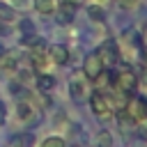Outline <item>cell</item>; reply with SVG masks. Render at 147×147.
Segmentation results:
<instances>
[{
    "mask_svg": "<svg viewBox=\"0 0 147 147\" xmlns=\"http://www.w3.org/2000/svg\"><path fill=\"white\" fill-rule=\"evenodd\" d=\"M69 94H71V99L74 101H85L87 96H90V78L85 76V74H78V76H74L71 78V83H69Z\"/></svg>",
    "mask_w": 147,
    "mask_h": 147,
    "instance_id": "cell-1",
    "label": "cell"
},
{
    "mask_svg": "<svg viewBox=\"0 0 147 147\" xmlns=\"http://www.w3.org/2000/svg\"><path fill=\"white\" fill-rule=\"evenodd\" d=\"M87 99H90V108H92V113H94L96 117L103 119V117H108V115L113 113V106H110L106 92H92Z\"/></svg>",
    "mask_w": 147,
    "mask_h": 147,
    "instance_id": "cell-2",
    "label": "cell"
},
{
    "mask_svg": "<svg viewBox=\"0 0 147 147\" xmlns=\"http://www.w3.org/2000/svg\"><path fill=\"white\" fill-rule=\"evenodd\" d=\"M113 87H117V90H122V92H126V94H131L136 87H138V76L131 71V69H124V71H117L115 76H113Z\"/></svg>",
    "mask_w": 147,
    "mask_h": 147,
    "instance_id": "cell-3",
    "label": "cell"
},
{
    "mask_svg": "<svg viewBox=\"0 0 147 147\" xmlns=\"http://www.w3.org/2000/svg\"><path fill=\"white\" fill-rule=\"evenodd\" d=\"M136 122H142V119H147V99L145 96H133V99H129L126 101V108H124Z\"/></svg>",
    "mask_w": 147,
    "mask_h": 147,
    "instance_id": "cell-4",
    "label": "cell"
},
{
    "mask_svg": "<svg viewBox=\"0 0 147 147\" xmlns=\"http://www.w3.org/2000/svg\"><path fill=\"white\" fill-rule=\"evenodd\" d=\"M106 69V64L101 62V57H99V53H90L85 60H83V74L92 80V78H96L101 71Z\"/></svg>",
    "mask_w": 147,
    "mask_h": 147,
    "instance_id": "cell-5",
    "label": "cell"
},
{
    "mask_svg": "<svg viewBox=\"0 0 147 147\" xmlns=\"http://www.w3.org/2000/svg\"><path fill=\"white\" fill-rule=\"evenodd\" d=\"M96 53H99V57H101V62H103V64H113V62L119 57L117 41H110V39H108V41H103V44L99 46V51H96Z\"/></svg>",
    "mask_w": 147,
    "mask_h": 147,
    "instance_id": "cell-6",
    "label": "cell"
},
{
    "mask_svg": "<svg viewBox=\"0 0 147 147\" xmlns=\"http://www.w3.org/2000/svg\"><path fill=\"white\" fill-rule=\"evenodd\" d=\"M53 14H55V21H57V23L67 25V23H71L74 16H76V5H71V2H62V5L55 7Z\"/></svg>",
    "mask_w": 147,
    "mask_h": 147,
    "instance_id": "cell-7",
    "label": "cell"
},
{
    "mask_svg": "<svg viewBox=\"0 0 147 147\" xmlns=\"http://www.w3.org/2000/svg\"><path fill=\"white\" fill-rule=\"evenodd\" d=\"M48 57H51L53 64H67L69 62V48L62 46V44H55V46L48 48Z\"/></svg>",
    "mask_w": 147,
    "mask_h": 147,
    "instance_id": "cell-8",
    "label": "cell"
},
{
    "mask_svg": "<svg viewBox=\"0 0 147 147\" xmlns=\"http://www.w3.org/2000/svg\"><path fill=\"white\" fill-rule=\"evenodd\" d=\"M117 124H119L122 133H133V131H136V119H133L126 110H119V115H117Z\"/></svg>",
    "mask_w": 147,
    "mask_h": 147,
    "instance_id": "cell-9",
    "label": "cell"
},
{
    "mask_svg": "<svg viewBox=\"0 0 147 147\" xmlns=\"http://www.w3.org/2000/svg\"><path fill=\"white\" fill-rule=\"evenodd\" d=\"M16 67H18V53H16V51H9V53L0 55V69H5V71H14Z\"/></svg>",
    "mask_w": 147,
    "mask_h": 147,
    "instance_id": "cell-10",
    "label": "cell"
},
{
    "mask_svg": "<svg viewBox=\"0 0 147 147\" xmlns=\"http://www.w3.org/2000/svg\"><path fill=\"white\" fill-rule=\"evenodd\" d=\"M34 85H37V90L39 92H51L53 87H55V78L51 76V74H39L37 78H34Z\"/></svg>",
    "mask_w": 147,
    "mask_h": 147,
    "instance_id": "cell-11",
    "label": "cell"
},
{
    "mask_svg": "<svg viewBox=\"0 0 147 147\" xmlns=\"http://www.w3.org/2000/svg\"><path fill=\"white\" fill-rule=\"evenodd\" d=\"M16 115H18V119H30V117L34 115V106H32L30 101H18Z\"/></svg>",
    "mask_w": 147,
    "mask_h": 147,
    "instance_id": "cell-12",
    "label": "cell"
},
{
    "mask_svg": "<svg viewBox=\"0 0 147 147\" xmlns=\"http://www.w3.org/2000/svg\"><path fill=\"white\" fill-rule=\"evenodd\" d=\"M0 21H5V23L16 21V9H14V7H9L7 2H0Z\"/></svg>",
    "mask_w": 147,
    "mask_h": 147,
    "instance_id": "cell-13",
    "label": "cell"
},
{
    "mask_svg": "<svg viewBox=\"0 0 147 147\" xmlns=\"http://www.w3.org/2000/svg\"><path fill=\"white\" fill-rule=\"evenodd\" d=\"M34 7H37L39 14H53L55 7H57V0H37Z\"/></svg>",
    "mask_w": 147,
    "mask_h": 147,
    "instance_id": "cell-14",
    "label": "cell"
},
{
    "mask_svg": "<svg viewBox=\"0 0 147 147\" xmlns=\"http://www.w3.org/2000/svg\"><path fill=\"white\" fill-rule=\"evenodd\" d=\"M87 16H90L92 21L101 23V21L106 18V9H103L101 5H90V7H87Z\"/></svg>",
    "mask_w": 147,
    "mask_h": 147,
    "instance_id": "cell-15",
    "label": "cell"
},
{
    "mask_svg": "<svg viewBox=\"0 0 147 147\" xmlns=\"http://www.w3.org/2000/svg\"><path fill=\"white\" fill-rule=\"evenodd\" d=\"M96 147H113V136H110V131H99V136H96Z\"/></svg>",
    "mask_w": 147,
    "mask_h": 147,
    "instance_id": "cell-16",
    "label": "cell"
},
{
    "mask_svg": "<svg viewBox=\"0 0 147 147\" xmlns=\"http://www.w3.org/2000/svg\"><path fill=\"white\" fill-rule=\"evenodd\" d=\"M41 147H67V145H64V140H62L60 136H48V138L41 142Z\"/></svg>",
    "mask_w": 147,
    "mask_h": 147,
    "instance_id": "cell-17",
    "label": "cell"
},
{
    "mask_svg": "<svg viewBox=\"0 0 147 147\" xmlns=\"http://www.w3.org/2000/svg\"><path fill=\"white\" fill-rule=\"evenodd\" d=\"M18 30H21L23 34H32V32H34V23H32L30 18H21V21H18Z\"/></svg>",
    "mask_w": 147,
    "mask_h": 147,
    "instance_id": "cell-18",
    "label": "cell"
},
{
    "mask_svg": "<svg viewBox=\"0 0 147 147\" xmlns=\"http://www.w3.org/2000/svg\"><path fill=\"white\" fill-rule=\"evenodd\" d=\"M18 142H21L23 147H34V136H32V133H23V136L18 138Z\"/></svg>",
    "mask_w": 147,
    "mask_h": 147,
    "instance_id": "cell-19",
    "label": "cell"
},
{
    "mask_svg": "<svg viewBox=\"0 0 147 147\" xmlns=\"http://www.w3.org/2000/svg\"><path fill=\"white\" fill-rule=\"evenodd\" d=\"M115 2H117L122 9H133V7L138 5V0H115Z\"/></svg>",
    "mask_w": 147,
    "mask_h": 147,
    "instance_id": "cell-20",
    "label": "cell"
},
{
    "mask_svg": "<svg viewBox=\"0 0 147 147\" xmlns=\"http://www.w3.org/2000/svg\"><path fill=\"white\" fill-rule=\"evenodd\" d=\"M9 32H11V30H9V28H7V23L2 21V23H0V34H9Z\"/></svg>",
    "mask_w": 147,
    "mask_h": 147,
    "instance_id": "cell-21",
    "label": "cell"
},
{
    "mask_svg": "<svg viewBox=\"0 0 147 147\" xmlns=\"http://www.w3.org/2000/svg\"><path fill=\"white\" fill-rule=\"evenodd\" d=\"M62 2H71V5H76V2H78V0H62Z\"/></svg>",
    "mask_w": 147,
    "mask_h": 147,
    "instance_id": "cell-22",
    "label": "cell"
}]
</instances>
